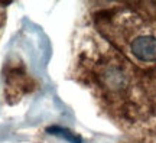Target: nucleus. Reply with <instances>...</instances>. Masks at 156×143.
<instances>
[{"mask_svg":"<svg viewBox=\"0 0 156 143\" xmlns=\"http://www.w3.org/2000/svg\"><path fill=\"white\" fill-rule=\"evenodd\" d=\"M78 74L114 120L136 127L156 117V77L101 38L78 58Z\"/></svg>","mask_w":156,"mask_h":143,"instance_id":"obj_1","label":"nucleus"},{"mask_svg":"<svg viewBox=\"0 0 156 143\" xmlns=\"http://www.w3.org/2000/svg\"><path fill=\"white\" fill-rule=\"evenodd\" d=\"M3 17H5V13H3V7L0 6V25H2V22H3Z\"/></svg>","mask_w":156,"mask_h":143,"instance_id":"obj_3","label":"nucleus"},{"mask_svg":"<svg viewBox=\"0 0 156 143\" xmlns=\"http://www.w3.org/2000/svg\"><path fill=\"white\" fill-rule=\"evenodd\" d=\"M95 28L114 49L156 77V3L113 5L97 13Z\"/></svg>","mask_w":156,"mask_h":143,"instance_id":"obj_2","label":"nucleus"}]
</instances>
